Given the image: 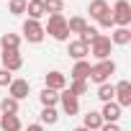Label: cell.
Returning a JSON list of instances; mask_svg holds the SVG:
<instances>
[{
	"mask_svg": "<svg viewBox=\"0 0 131 131\" xmlns=\"http://www.w3.org/2000/svg\"><path fill=\"white\" fill-rule=\"evenodd\" d=\"M26 131H44V126H41V123H28Z\"/></svg>",
	"mask_w": 131,
	"mask_h": 131,
	"instance_id": "32",
	"label": "cell"
},
{
	"mask_svg": "<svg viewBox=\"0 0 131 131\" xmlns=\"http://www.w3.org/2000/svg\"><path fill=\"white\" fill-rule=\"evenodd\" d=\"M59 105H62V111L67 113V116H77L80 113V98H75L67 88L59 93Z\"/></svg>",
	"mask_w": 131,
	"mask_h": 131,
	"instance_id": "6",
	"label": "cell"
},
{
	"mask_svg": "<svg viewBox=\"0 0 131 131\" xmlns=\"http://www.w3.org/2000/svg\"><path fill=\"white\" fill-rule=\"evenodd\" d=\"M44 88L62 93L64 88H67V77H64L59 70H51V72H46V75H44Z\"/></svg>",
	"mask_w": 131,
	"mask_h": 131,
	"instance_id": "7",
	"label": "cell"
},
{
	"mask_svg": "<svg viewBox=\"0 0 131 131\" xmlns=\"http://www.w3.org/2000/svg\"><path fill=\"white\" fill-rule=\"evenodd\" d=\"M28 93H31V82H28V80H16V77H13V82L8 85V95L16 98L18 103H21L23 98H28Z\"/></svg>",
	"mask_w": 131,
	"mask_h": 131,
	"instance_id": "8",
	"label": "cell"
},
{
	"mask_svg": "<svg viewBox=\"0 0 131 131\" xmlns=\"http://www.w3.org/2000/svg\"><path fill=\"white\" fill-rule=\"evenodd\" d=\"M26 13H28V18H31V21H41V18L46 16L41 0H26Z\"/></svg>",
	"mask_w": 131,
	"mask_h": 131,
	"instance_id": "15",
	"label": "cell"
},
{
	"mask_svg": "<svg viewBox=\"0 0 131 131\" xmlns=\"http://www.w3.org/2000/svg\"><path fill=\"white\" fill-rule=\"evenodd\" d=\"M18 46H21V36L18 34H3L0 36V49L3 51H18Z\"/></svg>",
	"mask_w": 131,
	"mask_h": 131,
	"instance_id": "16",
	"label": "cell"
},
{
	"mask_svg": "<svg viewBox=\"0 0 131 131\" xmlns=\"http://www.w3.org/2000/svg\"><path fill=\"white\" fill-rule=\"evenodd\" d=\"M98 26H100V28H113V18H111V13H108V16H103V18L98 21Z\"/></svg>",
	"mask_w": 131,
	"mask_h": 131,
	"instance_id": "30",
	"label": "cell"
},
{
	"mask_svg": "<svg viewBox=\"0 0 131 131\" xmlns=\"http://www.w3.org/2000/svg\"><path fill=\"white\" fill-rule=\"evenodd\" d=\"M98 36H100V31H98L95 26H85V28H82V34H80L77 39H80L82 44H88V46H90V44H93V41H95Z\"/></svg>",
	"mask_w": 131,
	"mask_h": 131,
	"instance_id": "25",
	"label": "cell"
},
{
	"mask_svg": "<svg viewBox=\"0 0 131 131\" xmlns=\"http://www.w3.org/2000/svg\"><path fill=\"white\" fill-rule=\"evenodd\" d=\"M90 67L93 64L88 62V59H80V62H75V67H72V80H88L90 77Z\"/></svg>",
	"mask_w": 131,
	"mask_h": 131,
	"instance_id": "17",
	"label": "cell"
},
{
	"mask_svg": "<svg viewBox=\"0 0 131 131\" xmlns=\"http://www.w3.org/2000/svg\"><path fill=\"white\" fill-rule=\"evenodd\" d=\"M8 10L13 16H23L26 13V0H8Z\"/></svg>",
	"mask_w": 131,
	"mask_h": 131,
	"instance_id": "28",
	"label": "cell"
},
{
	"mask_svg": "<svg viewBox=\"0 0 131 131\" xmlns=\"http://www.w3.org/2000/svg\"><path fill=\"white\" fill-rule=\"evenodd\" d=\"M10 82H13V72H8V70L0 67V88H8Z\"/></svg>",
	"mask_w": 131,
	"mask_h": 131,
	"instance_id": "29",
	"label": "cell"
},
{
	"mask_svg": "<svg viewBox=\"0 0 131 131\" xmlns=\"http://www.w3.org/2000/svg\"><path fill=\"white\" fill-rule=\"evenodd\" d=\"M41 3H44V10L51 16V13H62L64 10V3H62V0H41Z\"/></svg>",
	"mask_w": 131,
	"mask_h": 131,
	"instance_id": "27",
	"label": "cell"
},
{
	"mask_svg": "<svg viewBox=\"0 0 131 131\" xmlns=\"http://www.w3.org/2000/svg\"><path fill=\"white\" fill-rule=\"evenodd\" d=\"M67 90H70L75 98H80V95H85V93H88V80H70Z\"/></svg>",
	"mask_w": 131,
	"mask_h": 131,
	"instance_id": "26",
	"label": "cell"
},
{
	"mask_svg": "<svg viewBox=\"0 0 131 131\" xmlns=\"http://www.w3.org/2000/svg\"><path fill=\"white\" fill-rule=\"evenodd\" d=\"M39 100H41V105H44V108H57V105H59V93H57V90L44 88V90L39 93Z\"/></svg>",
	"mask_w": 131,
	"mask_h": 131,
	"instance_id": "20",
	"label": "cell"
},
{
	"mask_svg": "<svg viewBox=\"0 0 131 131\" xmlns=\"http://www.w3.org/2000/svg\"><path fill=\"white\" fill-rule=\"evenodd\" d=\"M39 118H41V126H46V123L54 126V123L59 121V111H57V108H41V116H39Z\"/></svg>",
	"mask_w": 131,
	"mask_h": 131,
	"instance_id": "24",
	"label": "cell"
},
{
	"mask_svg": "<svg viewBox=\"0 0 131 131\" xmlns=\"http://www.w3.org/2000/svg\"><path fill=\"white\" fill-rule=\"evenodd\" d=\"M98 131H121V126H118V123H103Z\"/></svg>",
	"mask_w": 131,
	"mask_h": 131,
	"instance_id": "31",
	"label": "cell"
},
{
	"mask_svg": "<svg viewBox=\"0 0 131 131\" xmlns=\"http://www.w3.org/2000/svg\"><path fill=\"white\" fill-rule=\"evenodd\" d=\"M82 126H85V128H90V131H98V128L103 126L100 113H98V111H88V113L82 116Z\"/></svg>",
	"mask_w": 131,
	"mask_h": 131,
	"instance_id": "21",
	"label": "cell"
},
{
	"mask_svg": "<svg viewBox=\"0 0 131 131\" xmlns=\"http://www.w3.org/2000/svg\"><path fill=\"white\" fill-rule=\"evenodd\" d=\"M85 26H88V21H85L82 16H72V18L67 21V31H70V34H77V36L82 34Z\"/></svg>",
	"mask_w": 131,
	"mask_h": 131,
	"instance_id": "23",
	"label": "cell"
},
{
	"mask_svg": "<svg viewBox=\"0 0 131 131\" xmlns=\"http://www.w3.org/2000/svg\"><path fill=\"white\" fill-rule=\"evenodd\" d=\"M0 131H23V123L18 116H3L0 113Z\"/></svg>",
	"mask_w": 131,
	"mask_h": 131,
	"instance_id": "18",
	"label": "cell"
},
{
	"mask_svg": "<svg viewBox=\"0 0 131 131\" xmlns=\"http://www.w3.org/2000/svg\"><path fill=\"white\" fill-rule=\"evenodd\" d=\"M111 75H116V62L113 59H103V62H95L93 67H90V82H95V85H103V82H108L111 80Z\"/></svg>",
	"mask_w": 131,
	"mask_h": 131,
	"instance_id": "2",
	"label": "cell"
},
{
	"mask_svg": "<svg viewBox=\"0 0 131 131\" xmlns=\"http://www.w3.org/2000/svg\"><path fill=\"white\" fill-rule=\"evenodd\" d=\"M121 105L116 103V100H111V103H103V111H98L100 113V118H103V123H118V118H121Z\"/></svg>",
	"mask_w": 131,
	"mask_h": 131,
	"instance_id": "11",
	"label": "cell"
},
{
	"mask_svg": "<svg viewBox=\"0 0 131 131\" xmlns=\"http://www.w3.org/2000/svg\"><path fill=\"white\" fill-rule=\"evenodd\" d=\"M111 49H113V44H111V39L105 36V34H100L93 44H90V54L98 59V62H103V59H111Z\"/></svg>",
	"mask_w": 131,
	"mask_h": 131,
	"instance_id": "5",
	"label": "cell"
},
{
	"mask_svg": "<svg viewBox=\"0 0 131 131\" xmlns=\"http://www.w3.org/2000/svg\"><path fill=\"white\" fill-rule=\"evenodd\" d=\"M21 34H23V39H26L28 44H41V41L46 39L41 21H31V18H26V21H23V28H21Z\"/></svg>",
	"mask_w": 131,
	"mask_h": 131,
	"instance_id": "4",
	"label": "cell"
},
{
	"mask_svg": "<svg viewBox=\"0 0 131 131\" xmlns=\"http://www.w3.org/2000/svg\"><path fill=\"white\" fill-rule=\"evenodd\" d=\"M113 88H116V98H113V100H116L121 108H128V105H131V82H128V80H121V82L113 85Z\"/></svg>",
	"mask_w": 131,
	"mask_h": 131,
	"instance_id": "10",
	"label": "cell"
},
{
	"mask_svg": "<svg viewBox=\"0 0 131 131\" xmlns=\"http://www.w3.org/2000/svg\"><path fill=\"white\" fill-rule=\"evenodd\" d=\"M18 111H21V103L16 98L5 95L3 100H0V113H3V116H18Z\"/></svg>",
	"mask_w": 131,
	"mask_h": 131,
	"instance_id": "19",
	"label": "cell"
},
{
	"mask_svg": "<svg viewBox=\"0 0 131 131\" xmlns=\"http://www.w3.org/2000/svg\"><path fill=\"white\" fill-rule=\"evenodd\" d=\"M44 34H49L54 41H67L70 31H67V18H64V13H51L49 21L44 23Z\"/></svg>",
	"mask_w": 131,
	"mask_h": 131,
	"instance_id": "1",
	"label": "cell"
},
{
	"mask_svg": "<svg viewBox=\"0 0 131 131\" xmlns=\"http://www.w3.org/2000/svg\"><path fill=\"white\" fill-rule=\"evenodd\" d=\"M67 54H70L75 62H80V59H88V54H90V46H88V44H82L80 39H75V41H70V46H67Z\"/></svg>",
	"mask_w": 131,
	"mask_h": 131,
	"instance_id": "12",
	"label": "cell"
},
{
	"mask_svg": "<svg viewBox=\"0 0 131 131\" xmlns=\"http://www.w3.org/2000/svg\"><path fill=\"white\" fill-rule=\"evenodd\" d=\"M98 100H103V103H111L113 98H116V88L111 85V82H103V85H98V95H95Z\"/></svg>",
	"mask_w": 131,
	"mask_h": 131,
	"instance_id": "22",
	"label": "cell"
},
{
	"mask_svg": "<svg viewBox=\"0 0 131 131\" xmlns=\"http://www.w3.org/2000/svg\"><path fill=\"white\" fill-rule=\"evenodd\" d=\"M72 131H90V128H85V126H77V128H72Z\"/></svg>",
	"mask_w": 131,
	"mask_h": 131,
	"instance_id": "33",
	"label": "cell"
},
{
	"mask_svg": "<svg viewBox=\"0 0 131 131\" xmlns=\"http://www.w3.org/2000/svg\"><path fill=\"white\" fill-rule=\"evenodd\" d=\"M0 59H3V70H8V72H18V70L23 67L21 51H3V54H0Z\"/></svg>",
	"mask_w": 131,
	"mask_h": 131,
	"instance_id": "9",
	"label": "cell"
},
{
	"mask_svg": "<svg viewBox=\"0 0 131 131\" xmlns=\"http://www.w3.org/2000/svg\"><path fill=\"white\" fill-rule=\"evenodd\" d=\"M62 3H67V0H62Z\"/></svg>",
	"mask_w": 131,
	"mask_h": 131,
	"instance_id": "34",
	"label": "cell"
},
{
	"mask_svg": "<svg viewBox=\"0 0 131 131\" xmlns=\"http://www.w3.org/2000/svg\"><path fill=\"white\" fill-rule=\"evenodd\" d=\"M88 13H90V18H93V21H100L103 16H108V13H111V5L105 3V0H90Z\"/></svg>",
	"mask_w": 131,
	"mask_h": 131,
	"instance_id": "13",
	"label": "cell"
},
{
	"mask_svg": "<svg viewBox=\"0 0 131 131\" xmlns=\"http://www.w3.org/2000/svg\"><path fill=\"white\" fill-rule=\"evenodd\" d=\"M108 39H111L113 46H126V44H131V28H118V26H116Z\"/></svg>",
	"mask_w": 131,
	"mask_h": 131,
	"instance_id": "14",
	"label": "cell"
},
{
	"mask_svg": "<svg viewBox=\"0 0 131 131\" xmlns=\"http://www.w3.org/2000/svg\"><path fill=\"white\" fill-rule=\"evenodd\" d=\"M111 18H113V26L128 28V23H131V5H128V0H116L113 8H111Z\"/></svg>",
	"mask_w": 131,
	"mask_h": 131,
	"instance_id": "3",
	"label": "cell"
}]
</instances>
